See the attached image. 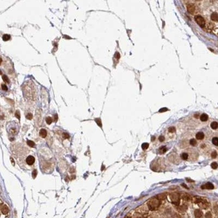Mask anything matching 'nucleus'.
<instances>
[{"instance_id":"f3484780","label":"nucleus","mask_w":218,"mask_h":218,"mask_svg":"<svg viewBox=\"0 0 218 218\" xmlns=\"http://www.w3.org/2000/svg\"><path fill=\"white\" fill-rule=\"evenodd\" d=\"M148 147H149V144L148 143H146V142L142 143V145L141 146L142 148L143 149V150H146V149H147L148 148Z\"/></svg>"},{"instance_id":"393cba45","label":"nucleus","mask_w":218,"mask_h":218,"mask_svg":"<svg viewBox=\"0 0 218 218\" xmlns=\"http://www.w3.org/2000/svg\"><path fill=\"white\" fill-rule=\"evenodd\" d=\"M196 143H197V141H196V140L194 139V138H193V139L190 140V144L191 146H195L196 145Z\"/></svg>"},{"instance_id":"412c9836","label":"nucleus","mask_w":218,"mask_h":218,"mask_svg":"<svg viewBox=\"0 0 218 218\" xmlns=\"http://www.w3.org/2000/svg\"><path fill=\"white\" fill-rule=\"evenodd\" d=\"M2 79H3V81H4L5 82L9 84V79H8V78L7 77V75H2Z\"/></svg>"},{"instance_id":"a19ab883","label":"nucleus","mask_w":218,"mask_h":218,"mask_svg":"<svg viewBox=\"0 0 218 218\" xmlns=\"http://www.w3.org/2000/svg\"><path fill=\"white\" fill-rule=\"evenodd\" d=\"M54 119H55V121H56L57 120V114H56V115H54Z\"/></svg>"},{"instance_id":"9d476101","label":"nucleus","mask_w":218,"mask_h":218,"mask_svg":"<svg viewBox=\"0 0 218 218\" xmlns=\"http://www.w3.org/2000/svg\"><path fill=\"white\" fill-rule=\"evenodd\" d=\"M210 18L212 20L214 21H218V13H212L210 16Z\"/></svg>"},{"instance_id":"ea45409f","label":"nucleus","mask_w":218,"mask_h":218,"mask_svg":"<svg viewBox=\"0 0 218 218\" xmlns=\"http://www.w3.org/2000/svg\"><path fill=\"white\" fill-rule=\"evenodd\" d=\"M182 187H183L184 188H185L186 189H189V188H188V187H187V185H185V184H182Z\"/></svg>"},{"instance_id":"dca6fc26","label":"nucleus","mask_w":218,"mask_h":218,"mask_svg":"<svg viewBox=\"0 0 218 218\" xmlns=\"http://www.w3.org/2000/svg\"><path fill=\"white\" fill-rule=\"evenodd\" d=\"M27 145H29V146H30L31 147H34L35 146L34 142L33 141H32L28 140L27 142Z\"/></svg>"},{"instance_id":"cd10ccee","label":"nucleus","mask_w":218,"mask_h":218,"mask_svg":"<svg viewBox=\"0 0 218 218\" xmlns=\"http://www.w3.org/2000/svg\"><path fill=\"white\" fill-rule=\"evenodd\" d=\"M211 156H212V158H213V159H215V158L217 156V152H216V151H214V152H213L212 153V154H211Z\"/></svg>"},{"instance_id":"ddd939ff","label":"nucleus","mask_w":218,"mask_h":218,"mask_svg":"<svg viewBox=\"0 0 218 218\" xmlns=\"http://www.w3.org/2000/svg\"><path fill=\"white\" fill-rule=\"evenodd\" d=\"M167 150H168V149H167V148H166V147H165V146H162V147H160L159 149V153L160 154L165 153L167 151Z\"/></svg>"},{"instance_id":"1a4fd4ad","label":"nucleus","mask_w":218,"mask_h":218,"mask_svg":"<svg viewBox=\"0 0 218 218\" xmlns=\"http://www.w3.org/2000/svg\"><path fill=\"white\" fill-rule=\"evenodd\" d=\"M39 135L42 138H44L47 136V131L44 129H42L39 131Z\"/></svg>"},{"instance_id":"423d86ee","label":"nucleus","mask_w":218,"mask_h":218,"mask_svg":"<svg viewBox=\"0 0 218 218\" xmlns=\"http://www.w3.org/2000/svg\"><path fill=\"white\" fill-rule=\"evenodd\" d=\"M9 208L8 206L6 205H2L1 203V213L3 214H7L9 212Z\"/></svg>"},{"instance_id":"4c0bfd02","label":"nucleus","mask_w":218,"mask_h":218,"mask_svg":"<svg viewBox=\"0 0 218 218\" xmlns=\"http://www.w3.org/2000/svg\"><path fill=\"white\" fill-rule=\"evenodd\" d=\"M185 207H185V205H182V206H180V207H179V211H185L186 210H187V209H185Z\"/></svg>"},{"instance_id":"37998d69","label":"nucleus","mask_w":218,"mask_h":218,"mask_svg":"<svg viewBox=\"0 0 218 218\" xmlns=\"http://www.w3.org/2000/svg\"><path fill=\"white\" fill-rule=\"evenodd\" d=\"M155 138L154 136H152V138H151V141H153L155 140Z\"/></svg>"},{"instance_id":"79ce46f5","label":"nucleus","mask_w":218,"mask_h":218,"mask_svg":"<svg viewBox=\"0 0 218 218\" xmlns=\"http://www.w3.org/2000/svg\"><path fill=\"white\" fill-rule=\"evenodd\" d=\"M187 181H188V182H194V180H191V179H188V178H187Z\"/></svg>"},{"instance_id":"e433bc0d","label":"nucleus","mask_w":218,"mask_h":218,"mask_svg":"<svg viewBox=\"0 0 218 218\" xmlns=\"http://www.w3.org/2000/svg\"><path fill=\"white\" fill-rule=\"evenodd\" d=\"M159 140L160 142H163L165 140V137L164 136H162V135H161V136H159Z\"/></svg>"},{"instance_id":"6e6552de","label":"nucleus","mask_w":218,"mask_h":218,"mask_svg":"<svg viewBox=\"0 0 218 218\" xmlns=\"http://www.w3.org/2000/svg\"><path fill=\"white\" fill-rule=\"evenodd\" d=\"M187 10L188 12L190 14H193L194 13L195 8L194 4H189L187 6Z\"/></svg>"},{"instance_id":"f257e3e1","label":"nucleus","mask_w":218,"mask_h":218,"mask_svg":"<svg viewBox=\"0 0 218 218\" xmlns=\"http://www.w3.org/2000/svg\"><path fill=\"white\" fill-rule=\"evenodd\" d=\"M160 205V200L158 198H153L148 202L149 209L151 210H154L157 209Z\"/></svg>"},{"instance_id":"a211bd4d","label":"nucleus","mask_w":218,"mask_h":218,"mask_svg":"<svg viewBox=\"0 0 218 218\" xmlns=\"http://www.w3.org/2000/svg\"><path fill=\"white\" fill-rule=\"evenodd\" d=\"M133 218H144V217H143V215H141V214L136 213L134 214Z\"/></svg>"},{"instance_id":"39448f33","label":"nucleus","mask_w":218,"mask_h":218,"mask_svg":"<svg viewBox=\"0 0 218 218\" xmlns=\"http://www.w3.org/2000/svg\"><path fill=\"white\" fill-rule=\"evenodd\" d=\"M201 189H213L214 188V186L213 185V184L212 183H211L210 182H208L206 184H204V185L201 186Z\"/></svg>"},{"instance_id":"b1692460","label":"nucleus","mask_w":218,"mask_h":218,"mask_svg":"<svg viewBox=\"0 0 218 218\" xmlns=\"http://www.w3.org/2000/svg\"><path fill=\"white\" fill-rule=\"evenodd\" d=\"M46 122L47 123V124H50L52 122V119L51 117H47L46 118Z\"/></svg>"},{"instance_id":"7ed1b4c3","label":"nucleus","mask_w":218,"mask_h":218,"mask_svg":"<svg viewBox=\"0 0 218 218\" xmlns=\"http://www.w3.org/2000/svg\"><path fill=\"white\" fill-rule=\"evenodd\" d=\"M195 21H196V22H197V24L198 25L200 26V27L203 28L205 26V19H203V17H202L201 16H200V15L195 16Z\"/></svg>"},{"instance_id":"7c9ffc66","label":"nucleus","mask_w":218,"mask_h":218,"mask_svg":"<svg viewBox=\"0 0 218 218\" xmlns=\"http://www.w3.org/2000/svg\"><path fill=\"white\" fill-rule=\"evenodd\" d=\"M32 117H33V116L31 113H28L27 115H26V118H27L28 119H29V120L32 118Z\"/></svg>"},{"instance_id":"5701e85b","label":"nucleus","mask_w":218,"mask_h":218,"mask_svg":"<svg viewBox=\"0 0 218 218\" xmlns=\"http://www.w3.org/2000/svg\"><path fill=\"white\" fill-rule=\"evenodd\" d=\"M182 158L183 160H186L188 158V154L187 153H183L182 155Z\"/></svg>"},{"instance_id":"4be33fe9","label":"nucleus","mask_w":218,"mask_h":218,"mask_svg":"<svg viewBox=\"0 0 218 218\" xmlns=\"http://www.w3.org/2000/svg\"><path fill=\"white\" fill-rule=\"evenodd\" d=\"M168 130L170 133H173L175 132L176 130V128L175 127V126H171V127H170L169 128H168Z\"/></svg>"},{"instance_id":"4468645a","label":"nucleus","mask_w":218,"mask_h":218,"mask_svg":"<svg viewBox=\"0 0 218 218\" xmlns=\"http://www.w3.org/2000/svg\"><path fill=\"white\" fill-rule=\"evenodd\" d=\"M210 126L213 129H216L218 127V123L216 122H212L210 124Z\"/></svg>"},{"instance_id":"2f4dec72","label":"nucleus","mask_w":218,"mask_h":218,"mask_svg":"<svg viewBox=\"0 0 218 218\" xmlns=\"http://www.w3.org/2000/svg\"><path fill=\"white\" fill-rule=\"evenodd\" d=\"M37 175V171L36 170H34L32 172V176H33V178H36Z\"/></svg>"},{"instance_id":"aec40b11","label":"nucleus","mask_w":218,"mask_h":218,"mask_svg":"<svg viewBox=\"0 0 218 218\" xmlns=\"http://www.w3.org/2000/svg\"><path fill=\"white\" fill-rule=\"evenodd\" d=\"M211 167L213 169H217L218 167V164L216 162H213L211 164Z\"/></svg>"},{"instance_id":"72a5a7b5","label":"nucleus","mask_w":218,"mask_h":218,"mask_svg":"<svg viewBox=\"0 0 218 218\" xmlns=\"http://www.w3.org/2000/svg\"><path fill=\"white\" fill-rule=\"evenodd\" d=\"M63 137L64 138H69V134H68L67 133H63Z\"/></svg>"},{"instance_id":"c9c22d12","label":"nucleus","mask_w":218,"mask_h":218,"mask_svg":"<svg viewBox=\"0 0 218 218\" xmlns=\"http://www.w3.org/2000/svg\"><path fill=\"white\" fill-rule=\"evenodd\" d=\"M115 57L117 59H119V58H120V54H119V52H116V54H115Z\"/></svg>"},{"instance_id":"c756f323","label":"nucleus","mask_w":218,"mask_h":218,"mask_svg":"<svg viewBox=\"0 0 218 218\" xmlns=\"http://www.w3.org/2000/svg\"><path fill=\"white\" fill-rule=\"evenodd\" d=\"M1 87L2 89H3V91H7L8 90V87H7V86L4 84H1Z\"/></svg>"},{"instance_id":"f03ea898","label":"nucleus","mask_w":218,"mask_h":218,"mask_svg":"<svg viewBox=\"0 0 218 218\" xmlns=\"http://www.w3.org/2000/svg\"><path fill=\"white\" fill-rule=\"evenodd\" d=\"M171 202L175 205H178L180 202V196L178 193H173L170 195Z\"/></svg>"},{"instance_id":"20e7f679","label":"nucleus","mask_w":218,"mask_h":218,"mask_svg":"<svg viewBox=\"0 0 218 218\" xmlns=\"http://www.w3.org/2000/svg\"><path fill=\"white\" fill-rule=\"evenodd\" d=\"M26 162L29 165H32L35 162V158L34 156L32 155L28 156L26 159Z\"/></svg>"},{"instance_id":"473e14b6","label":"nucleus","mask_w":218,"mask_h":218,"mask_svg":"<svg viewBox=\"0 0 218 218\" xmlns=\"http://www.w3.org/2000/svg\"><path fill=\"white\" fill-rule=\"evenodd\" d=\"M15 116L17 117V118L20 119V113H19V111H17V112H15Z\"/></svg>"},{"instance_id":"2eb2a0df","label":"nucleus","mask_w":218,"mask_h":218,"mask_svg":"<svg viewBox=\"0 0 218 218\" xmlns=\"http://www.w3.org/2000/svg\"><path fill=\"white\" fill-rule=\"evenodd\" d=\"M10 39V36L9 34H4L2 36V39L4 41H8Z\"/></svg>"},{"instance_id":"c03bdc74","label":"nucleus","mask_w":218,"mask_h":218,"mask_svg":"<svg viewBox=\"0 0 218 218\" xmlns=\"http://www.w3.org/2000/svg\"><path fill=\"white\" fill-rule=\"evenodd\" d=\"M125 218H131L130 217H128V216H127V217H126Z\"/></svg>"},{"instance_id":"9b49d317","label":"nucleus","mask_w":218,"mask_h":218,"mask_svg":"<svg viewBox=\"0 0 218 218\" xmlns=\"http://www.w3.org/2000/svg\"><path fill=\"white\" fill-rule=\"evenodd\" d=\"M204 137H205V135H204L203 132H198L196 135V138L198 140H202Z\"/></svg>"},{"instance_id":"58836bf2","label":"nucleus","mask_w":218,"mask_h":218,"mask_svg":"<svg viewBox=\"0 0 218 218\" xmlns=\"http://www.w3.org/2000/svg\"><path fill=\"white\" fill-rule=\"evenodd\" d=\"M10 160H11V161H12V164H13V165H14V164H15V163H15V162H14V160L13 159V158H10Z\"/></svg>"},{"instance_id":"6ab92c4d","label":"nucleus","mask_w":218,"mask_h":218,"mask_svg":"<svg viewBox=\"0 0 218 218\" xmlns=\"http://www.w3.org/2000/svg\"><path fill=\"white\" fill-rule=\"evenodd\" d=\"M212 143H213V145L215 146H218V138H214L212 139Z\"/></svg>"},{"instance_id":"f704fd0d","label":"nucleus","mask_w":218,"mask_h":218,"mask_svg":"<svg viewBox=\"0 0 218 218\" xmlns=\"http://www.w3.org/2000/svg\"><path fill=\"white\" fill-rule=\"evenodd\" d=\"M168 110V109H167L166 108H161V109H160L159 112H164Z\"/></svg>"},{"instance_id":"0eeeda50","label":"nucleus","mask_w":218,"mask_h":218,"mask_svg":"<svg viewBox=\"0 0 218 218\" xmlns=\"http://www.w3.org/2000/svg\"><path fill=\"white\" fill-rule=\"evenodd\" d=\"M194 215L195 218H202L203 213L201 210H195Z\"/></svg>"},{"instance_id":"c85d7f7f","label":"nucleus","mask_w":218,"mask_h":218,"mask_svg":"<svg viewBox=\"0 0 218 218\" xmlns=\"http://www.w3.org/2000/svg\"><path fill=\"white\" fill-rule=\"evenodd\" d=\"M159 197H158V199H159V200H164V198H165V197H166V195H165L164 194H160V195H159Z\"/></svg>"},{"instance_id":"bb28decb","label":"nucleus","mask_w":218,"mask_h":218,"mask_svg":"<svg viewBox=\"0 0 218 218\" xmlns=\"http://www.w3.org/2000/svg\"><path fill=\"white\" fill-rule=\"evenodd\" d=\"M212 215L210 212H208L205 214V218H212Z\"/></svg>"},{"instance_id":"f8f14e48","label":"nucleus","mask_w":218,"mask_h":218,"mask_svg":"<svg viewBox=\"0 0 218 218\" xmlns=\"http://www.w3.org/2000/svg\"><path fill=\"white\" fill-rule=\"evenodd\" d=\"M200 119H201V121H202V122H205V121L208 120V116L207 114L203 113L202 115L201 116V117H200Z\"/></svg>"},{"instance_id":"a878e982","label":"nucleus","mask_w":218,"mask_h":218,"mask_svg":"<svg viewBox=\"0 0 218 218\" xmlns=\"http://www.w3.org/2000/svg\"><path fill=\"white\" fill-rule=\"evenodd\" d=\"M95 121H96V123H97V124L98 125V126H99L100 127H101V126H102L101 122V119H100V118H96V119H95Z\"/></svg>"}]
</instances>
